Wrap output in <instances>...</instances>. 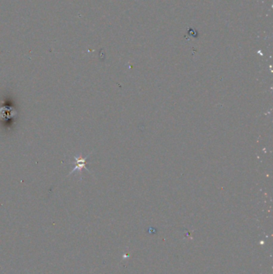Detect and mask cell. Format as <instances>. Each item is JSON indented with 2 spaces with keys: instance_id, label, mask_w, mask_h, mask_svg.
I'll use <instances>...</instances> for the list:
<instances>
[{
  "instance_id": "1",
  "label": "cell",
  "mask_w": 273,
  "mask_h": 274,
  "mask_svg": "<svg viewBox=\"0 0 273 274\" xmlns=\"http://www.w3.org/2000/svg\"><path fill=\"white\" fill-rule=\"evenodd\" d=\"M87 156H86L85 158H82V159H79V157H77V156H75L74 159L75 160V164H76V166L75 167V168L73 170L71 171V172L69 173L70 174H72L75 171H79V172H81V170L83 168H84L85 164H86V160H87Z\"/></svg>"
}]
</instances>
